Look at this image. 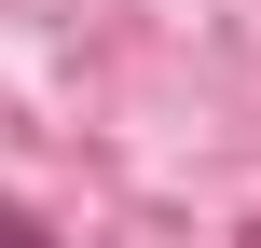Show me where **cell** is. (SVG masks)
Wrapping results in <instances>:
<instances>
[{
  "instance_id": "obj_1",
  "label": "cell",
  "mask_w": 261,
  "mask_h": 248,
  "mask_svg": "<svg viewBox=\"0 0 261 248\" xmlns=\"http://www.w3.org/2000/svg\"><path fill=\"white\" fill-rule=\"evenodd\" d=\"M0 248H55V235H41V221H28V207H0Z\"/></svg>"
}]
</instances>
